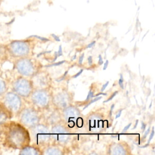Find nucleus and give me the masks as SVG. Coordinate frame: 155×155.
<instances>
[{
    "label": "nucleus",
    "instance_id": "obj_1",
    "mask_svg": "<svg viewBox=\"0 0 155 155\" xmlns=\"http://www.w3.org/2000/svg\"><path fill=\"white\" fill-rule=\"evenodd\" d=\"M0 136L2 144L13 149H21L30 143L28 131L22 124L7 121L1 126Z\"/></svg>",
    "mask_w": 155,
    "mask_h": 155
},
{
    "label": "nucleus",
    "instance_id": "obj_2",
    "mask_svg": "<svg viewBox=\"0 0 155 155\" xmlns=\"http://www.w3.org/2000/svg\"><path fill=\"white\" fill-rule=\"evenodd\" d=\"M1 97V101L12 115L20 112L22 107L21 96L14 91H7Z\"/></svg>",
    "mask_w": 155,
    "mask_h": 155
},
{
    "label": "nucleus",
    "instance_id": "obj_3",
    "mask_svg": "<svg viewBox=\"0 0 155 155\" xmlns=\"http://www.w3.org/2000/svg\"><path fill=\"white\" fill-rule=\"evenodd\" d=\"M7 52L14 58H24L30 53V46L24 41H13L6 45Z\"/></svg>",
    "mask_w": 155,
    "mask_h": 155
},
{
    "label": "nucleus",
    "instance_id": "obj_4",
    "mask_svg": "<svg viewBox=\"0 0 155 155\" xmlns=\"http://www.w3.org/2000/svg\"><path fill=\"white\" fill-rule=\"evenodd\" d=\"M13 91L21 97H27L30 96L32 90V84L28 79L20 77L16 79L12 84Z\"/></svg>",
    "mask_w": 155,
    "mask_h": 155
},
{
    "label": "nucleus",
    "instance_id": "obj_5",
    "mask_svg": "<svg viewBox=\"0 0 155 155\" xmlns=\"http://www.w3.org/2000/svg\"><path fill=\"white\" fill-rule=\"evenodd\" d=\"M30 134L32 140L37 144L47 142L50 137L48 128L42 125H35L31 127Z\"/></svg>",
    "mask_w": 155,
    "mask_h": 155
},
{
    "label": "nucleus",
    "instance_id": "obj_6",
    "mask_svg": "<svg viewBox=\"0 0 155 155\" xmlns=\"http://www.w3.org/2000/svg\"><path fill=\"white\" fill-rule=\"evenodd\" d=\"M19 121L24 127L31 128L37 124L39 117L36 111L32 108H25L19 113Z\"/></svg>",
    "mask_w": 155,
    "mask_h": 155
},
{
    "label": "nucleus",
    "instance_id": "obj_7",
    "mask_svg": "<svg viewBox=\"0 0 155 155\" xmlns=\"http://www.w3.org/2000/svg\"><path fill=\"white\" fill-rule=\"evenodd\" d=\"M15 68L18 73L23 76H31L35 71L33 62L25 57L17 59L15 62Z\"/></svg>",
    "mask_w": 155,
    "mask_h": 155
},
{
    "label": "nucleus",
    "instance_id": "obj_8",
    "mask_svg": "<svg viewBox=\"0 0 155 155\" xmlns=\"http://www.w3.org/2000/svg\"><path fill=\"white\" fill-rule=\"evenodd\" d=\"M64 115L70 127H73L76 124L79 127H81L82 120H79L82 119L80 117V112L76 108L74 107H67L64 110Z\"/></svg>",
    "mask_w": 155,
    "mask_h": 155
},
{
    "label": "nucleus",
    "instance_id": "obj_9",
    "mask_svg": "<svg viewBox=\"0 0 155 155\" xmlns=\"http://www.w3.org/2000/svg\"><path fill=\"white\" fill-rule=\"evenodd\" d=\"M51 136L53 139L60 143L67 142L70 138L68 130L63 126L56 125L51 130Z\"/></svg>",
    "mask_w": 155,
    "mask_h": 155
},
{
    "label": "nucleus",
    "instance_id": "obj_10",
    "mask_svg": "<svg viewBox=\"0 0 155 155\" xmlns=\"http://www.w3.org/2000/svg\"><path fill=\"white\" fill-rule=\"evenodd\" d=\"M32 102L38 107H44L46 106L49 101L48 94L42 90H36L31 96Z\"/></svg>",
    "mask_w": 155,
    "mask_h": 155
},
{
    "label": "nucleus",
    "instance_id": "obj_11",
    "mask_svg": "<svg viewBox=\"0 0 155 155\" xmlns=\"http://www.w3.org/2000/svg\"><path fill=\"white\" fill-rule=\"evenodd\" d=\"M88 125L90 130L92 131H101L104 127L102 117L98 114H93L91 116L88 120Z\"/></svg>",
    "mask_w": 155,
    "mask_h": 155
},
{
    "label": "nucleus",
    "instance_id": "obj_12",
    "mask_svg": "<svg viewBox=\"0 0 155 155\" xmlns=\"http://www.w3.org/2000/svg\"><path fill=\"white\" fill-rule=\"evenodd\" d=\"M12 114L0 101V126L7 122L12 117Z\"/></svg>",
    "mask_w": 155,
    "mask_h": 155
},
{
    "label": "nucleus",
    "instance_id": "obj_13",
    "mask_svg": "<svg viewBox=\"0 0 155 155\" xmlns=\"http://www.w3.org/2000/svg\"><path fill=\"white\" fill-rule=\"evenodd\" d=\"M69 97L65 93H59L54 97V102L60 107H66L69 102Z\"/></svg>",
    "mask_w": 155,
    "mask_h": 155
},
{
    "label": "nucleus",
    "instance_id": "obj_14",
    "mask_svg": "<svg viewBox=\"0 0 155 155\" xmlns=\"http://www.w3.org/2000/svg\"><path fill=\"white\" fill-rule=\"evenodd\" d=\"M39 153L37 148L33 147L31 146H25L24 148L21 149V151L19 152V154H23V155H36L39 154Z\"/></svg>",
    "mask_w": 155,
    "mask_h": 155
},
{
    "label": "nucleus",
    "instance_id": "obj_15",
    "mask_svg": "<svg viewBox=\"0 0 155 155\" xmlns=\"http://www.w3.org/2000/svg\"><path fill=\"white\" fill-rule=\"evenodd\" d=\"M110 153L112 154H125L126 151L124 148L120 144H116L111 147Z\"/></svg>",
    "mask_w": 155,
    "mask_h": 155
},
{
    "label": "nucleus",
    "instance_id": "obj_16",
    "mask_svg": "<svg viewBox=\"0 0 155 155\" xmlns=\"http://www.w3.org/2000/svg\"><path fill=\"white\" fill-rule=\"evenodd\" d=\"M8 87L5 80L0 76V97H1L7 91Z\"/></svg>",
    "mask_w": 155,
    "mask_h": 155
},
{
    "label": "nucleus",
    "instance_id": "obj_17",
    "mask_svg": "<svg viewBox=\"0 0 155 155\" xmlns=\"http://www.w3.org/2000/svg\"><path fill=\"white\" fill-rule=\"evenodd\" d=\"M45 154H61L62 153L59 150L58 148H56L55 147H50L48 148L46 150L45 152L44 153Z\"/></svg>",
    "mask_w": 155,
    "mask_h": 155
},
{
    "label": "nucleus",
    "instance_id": "obj_18",
    "mask_svg": "<svg viewBox=\"0 0 155 155\" xmlns=\"http://www.w3.org/2000/svg\"><path fill=\"white\" fill-rule=\"evenodd\" d=\"M102 98V96H97L96 98H94V99H93V100H91L90 102H88L85 107H84V109H85L87 107H88L90 104H93V103H94V102H96V101H97L98 100H99V99H101Z\"/></svg>",
    "mask_w": 155,
    "mask_h": 155
},
{
    "label": "nucleus",
    "instance_id": "obj_19",
    "mask_svg": "<svg viewBox=\"0 0 155 155\" xmlns=\"http://www.w3.org/2000/svg\"><path fill=\"white\" fill-rule=\"evenodd\" d=\"M93 97H94V92L92 90H90L87 94V96L85 99V101H88V100L92 99Z\"/></svg>",
    "mask_w": 155,
    "mask_h": 155
},
{
    "label": "nucleus",
    "instance_id": "obj_20",
    "mask_svg": "<svg viewBox=\"0 0 155 155\" xmlns=\"http://www.w3.org/2000/svg\"><path fill=\"white\" fill-rule=\"evenodd\" d=\"M120 79H119V81H118V83H119V85L120 86V87L122 88V89H124V79H123V76H122V74H120Z\"/></svg>",
    "mask_w": 155,
    "mask_h": 155
},
{
    "label": "nucleus",
    "instance_id": "obj_21",
    "mask_svg": "<svg viewBox=\"0 0 155 155\" xmlns=\"http://www.w3.org/2000/svg\"><path fill=\"white\" fill-rule=\"evenodd\" d=\"M118 93V91H114L108 98V99H107V100H105V101H104V103H105V102H109V101H110L111 99H113V97L117 94Z\"/></svg>",
    "mask_w": 155,
    "mask_h": 155
},
{
    "label": "nucleus",
    "instance_id": "obj_22",
    "mask_svg": "<svg viewBox=\"0 0 155 155\" xmlns=\"http://www.w3.org/2000/svg\"><path fill=\"white\" fill-rule=\"evenodd\" d=\"M154 135V127H153V128H152V131H151V133L150 136V137H149V139H148V144L150 142V141L151 140V139L153 138Z\"/></svg>",
    "mask_w": 155,
    "mask_h": 155
},
{
    "label": "nucleus",
    "instance_id": "obj_23",
    "mask_svg": "<svg viewBox=\"0 0 155 155\" xmlns=\"http://www.w3.org/2000/svg\"><path fill=\"white\" fill-rule=\"evenodd\" d=\"M64 62H65V61H60V62H57V63H56V64H51V65H48L47 67H52V66H57V65H61V64H63Z\"/></svg>",
    "mask_w": 155,
    "mask_h": 155
},
{
    "label": "nucleus",
    "instance_id": "obj_24",
    "mask_svg": "<svg viewBox=\"0 0 155 155\" xmlns=\"http://www.w3.org/2000/svg\"><path fill=\"white\" fill-rule=\"evenodd\" d=\"M108 84H109V82H108V81H107L105 84H104L102 86V88H101V91L103 92V91L105 90V89L106 88V87L108 86Z\"/></svg>",
    "mask_w": 155,
    "mask_h": 155
},
{
    "label": "nucleus",
    "instance_id": "obj_25",
    "mask_svg": "<svg viewBox=\"0 0 155 155\" xmlns=\"http://www.w3.org/2000/svg\"><path fill=\"white\" fill-rule=\"evenodd\" d=\"M57 53H58V56H61L62 55V46L61 45H59V50H58V51L57 52Z\"/></svg>",
    "mask_w": 155,
    "mask_h": 155
},
{
    "label": "nucleus",
    "instance_id": "obj_26",
    "mask_svg": "<svg viewBox=\"0 0 155 155\" xmlns=\"http://www.w3.org/2000/svg\"><path fill=\"white\" fill-rule=\"evenodd\" d=\"M150 127H149V128L147 129V130L145 131V133H144V134H143V137H142V139H144L145 138H146L148 134V133H149V132H150Z\"/></svg>",
    "mask_w": 155,
    "mask_h": 155
},
{
    "label": "nucleus",
    "instance_id": "obj_27",
    "mask_svg": "<svg viewBox=\"0 0 155 155\" xmlns=\"http://www.w3.org/2000/svg\"><path fill=\"white\" fill-rule=\"evenodd\" d=\"M84 54L82 53V54L80 56V57H79V64L80 65H81L82 63V61H83V59H84Z\"/></svg>",
    "mask_w": 155,
    "mask_h": 155
},
{
    "label": "nucleus",
    "instance_id": "obj_28",
    "mask_svg": "<svg viewBox=\"0 0 155 155\" xmlns=\"http://www.w3.org/2000/svg\"><path fill=\"white\" fill-rule=\"evenodd\" d=\"M131 125V123H130V124H128L127 126H125V127H124V128L123 129V130H122V131L123 132H125L126 131H127L128 129H129V128L130 127V126Z\"/></svg>",
    "mask_w": 155,
    "mask_h": 155
},
{
    "label": "nucleus",
    "instance_id": "obj_29",
    "mask_svg": "<svg viewBox=\"0 0 155 155\" xmlns=\"http://www.w3.org/2000/svg\"><path fill=\"white\" fill-rule=\"evenodd\" d=\"M35 36L36 38H38V39L42 40V41H49L48 39H47L45 38H43V37H41V36Z\"/></svg>",
    "mask_w": 155,
    "mask_h": 155
},
{
    "label": "nucleus",
    "instance_id": "obj_30",
    "mask_svg": "<svg viewBox=\"0 0 155 155\" xmlns=\"http://www.w3.org/2000/svg\"><path fill=\"white\" fill-rule=\"evenodd\" d=\"M88 64L90 65H91V64H92V63H93V59H92V56H88Z\"/></svg>",
    "mask_w": 155,
    "mask_h": 155
},
{
    "label": "nucleus",
    "instance_id": "obj_31",
    "mask_svg": "<svg viewBox=\"0 0 155 155\" xmlns=\"http://www.w3.org/2000/svg\"><path fill=\"white\" fill-rule=\"evenodd\" d=\"M98 63H99V65H102L104 63L103 60H102V58L101 54L99 55V61H98Z\"/></svg>",
    "mask_w": 155,
    "mask_h": 155
},
{
    "label": "nucleus",
    "instance_id": "obj_32",
    "mask_svg": "<svg viewBox=\"0 0 155 155\" xmlns=\"http://www.w3.org/2000/svg\"><path fill=\"white\" fill-rule=\"evenodd\" d=\"M82 71H83V69H81V70H80L78 73H76V74L73 76V78H78V76H79V75L82 73Z\"/></svg>",
    "mask_w": 155,
    "mask_h": 155
},
{
    "label": "nucleus",
    "instance_id": "obj_33",
    "mask_svg": "<svg viewBox=\"0 0 155 155\" xmlns=\"http://www.w3.org/2000/svg\"><path fill=\"white\" fill-rule=\"evenodd\" d=\"M95 43H96L95 41H93L92 42H91L90 44H89L87 46V48H91L92 47H93V46L94 45Z\"/></svg>",
    "mask_w": 155,
    "mask_h": 155
},
{
    "label": "nucleus",
    "instance_id": "obj_34",
    "mask_svg": "<svg viewBox=\"0 0 155 155\" xmlns=\"http://www.w3.org/2000/svg\"><path fill=\"white\" fill-rule=\"evenodd\" d=\"M145 128H146V124L143 122H142V126H141L142 130L144 131L145 130Z\"/></svg>",
    "mask_w": 155,
    "mask_h": 155
},
{
    "label": "nucleus",
    "instance_id": "obj_35",
    "mask_svg": "<svg viewBox=\"0 0 155 155\" xmlns=\"http://www.w3.org/2000/svg\"><path fill=\"white\" fill-rule=\"evenodd\" d=\"M108 61L107 60L106 62L104 63V68H103V70H105L107 69V67H108Z\"/></svg>",
    "mask_w": 155,
    "mask_h": 155
},
{
    "label": "nucleus",
    "instance_id": "obj_36",
    "mask_svg": "<svg viewBox=\"0 0 155 155\" xmlns=\"http://www.w3.org/2000/svg\"><path fill=\"white\" fill-rule=\"evenodd\" d=\"M51 36L54 38V39L56 41H60L59 38L58 36H57L56 35H55L54 34H51Z\"/></svg>",
    "mask_w": 155,
    "mask_h": 155
},
{
    "label": "nucleus",
    "instance_id": "obj_37",
    "mask_svg": "<svg viewBox=\"0 0 155 155\" xmlns=\"http://www.w3.org/2000/svg\"><path fill=\"white\" fill-rule=\"evenodd\" d=\"M122 110H121L119 111V112L116 114V117H115V118H116V119H117V118H118V117H120V116L121 115V113H122Z\"/></svg>",
    "mask_w": 155,
    "mask_h": 155
},
{
    "label": "nucleus",
    "instance_id": "obj_38",
    "mask_svg": "<svg viewBox=\"0 0 155 155\" xmlns=\"http://www.w3.org/2000/svg\"><path fill=\"white\" fill-rule=\"evenodd\" d=\"M101 94H102V95H104V96H106L107 95V93H104L103 92H100V93H97V94H96V95H94V97H97V96H99V95H101Z\"/></svg>",
    "mask_w": 155,
    "mask_h": 155
},
{
    "label": "nucleus",
    "instance_id": "obj_39",
    "mask_svg": "<svg viewBox=\"0 0 155 155\" xmlns=\"http://www.w3.org/2000/svg\"><path fill=\"white\" fill-rule=\"evenodd\" d=\"M114 104H112L111 105V108H110V115L111 116V114H112V111H113V108H114Z\"/></svg>",
    "mask_w": 155,
    "mask_h": 155
},
{
    "label": "nucleus",
    "instance_id": "obj_40",
    "mask_svg": "<svg viewBox=\"0 0 155 155\" xmlns=\"http://www.w3.org/2000/svg\"><path fill=\"white\" fill-rule=\"evenodd\" d=\"M137 124H138V120H136V124L134 125V127L133 128V129H135L136 127H137Z\"/></svg>",
    "mask_w": 155,
    "mask_h": 155
},
{
    "label": "nucleus",
    "instance_id": "obj_41",
    "mask_svg": "<svg viewBox=\"0 0 155 155\" xmlns=\"http://www.w3.org/2000/svg\"><path fill=\"white\" fill-rule=\"evenodd\" d=\"M75 58H76V54H75L73 57H72V60H73V59H75Z\"/></svg>",
    "mask_w": 155,
    "mask_h": 155
},
{
    "label": "nucleus",
    "instance_id": "obj_42",
    "mask_svg": "<svg viewBox=\"0 0 155 155\" xmlns=\"http://www.w3.org/2000/svg\"><path fill=\"white\" fill-rule=\"evenodd\" d=\"M1 1H2V0H0V4H1Z\"/></svg>",
    "mask_w": 155,
    "mask_h": 155
}]
</instances>
